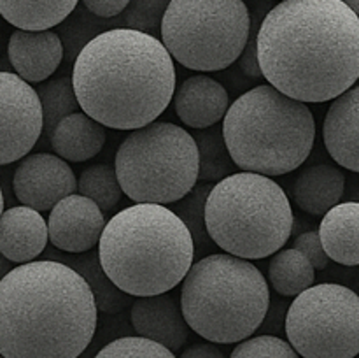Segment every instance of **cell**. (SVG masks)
I'll list each match as a JSON object with an SVG mask.
<instances>
[{"instance_id": "6da1fadb", "label": "cell", "mask_w": 359, "mask_h": 358, "mask_svg": "<svg viewBox=\"0 0 359 358\" xmlns=\"http://www.w3.org/2000/svg\"><path fill=\"white\" fill-rule=\"evenodd\" d=\"M256 41L263 77L305 104L335 100L359 79V16L344 0H283Z\"/></svg>"}, {"instance_id": "7a4b0ae2", "label": "cell", "mask_w": 359, "mask_h": 358, "mask_svg": "<svg viewBox=\"0 0 359 358\" xmlns=\"http://www.w3.org/2000/svg\"><path fill=\"white\" fill-rule=\"evenodd\" d=\"M97 323L93 291L65 263L34 260L0 281L4 358H77L93 340Z\"/></svg>"}, {"instance_id": "3957f363", "label": "cell", "mask_w": 359, "mask_h": 358, "mask_svg": "<svg viewBox=\"0 0 359 358\" xmlns=\"http://www.w3.org/2000/svg\"><path fill=\"white\" fill-rule=\"evenodd\" d=\"M72 81L81 109L114 130L156 121L177 86L174 58L161 39L126 27L91 39L74 60Z\"/></svg>"}, {"instance_id": "277c9868", "label": "cell", "mask_w": 359, "mask_h": 358, "mask_svg": "<svg viewBox=\"0 0 359 358\" xmlns=\"http://www.w3.org/2000/svg\"><path fill=\"white\" fill-rule=\"evenodd\" d=\"M195 249L191 232L170 207L133 204L107 221L98 255L116 286L132 297H149L184 281Z\"/></svg>"}, {"instance_id": "5b68a950", "label": "cell", "mask_w": 359, "mask_h": 358, "mask_svg": "<svg viewBox=\"0 0 359 358\" xmlns=\"http://www.w3.org/2000/svg\"><path fill=\"white\" fill-rule=\"evenodd\" d=\"M223 135L238 168L272 178L297 171L311 157L316 121L305 102L262 84L230 105Z\"/></svg>"}, {"instance_id": "8992f818", "label": "cell", "mask_w": 359, "mask_h": 358, "mask_svg": "<svg viewBox=\"0 0 359 358\" xmlns=\"http://www.w3.org/2000/svg\"><path fill=\"white\" fill-rule=\"evenodd\" d=\"M269 283L251 260L214 253L193 263L182 281L181 307L189 329L209 343L238 344L266 319Z\"/></svg>"}, {"instance_id": "52a82bcc", "label": "cell", "mask_w": 359, "mask_h": 358, "mask_svg": "<svg viewBox=\"0 0 359 358\" xmlns=\"http://www.w3.org/2000/svg\"><path fill=\"white\" fill-rule=\"evenodd\" d=\"M207 232L228 255L262 260L287 242L294 225L286 192L269 175L235 172L210 190L205 204Z\"/></svg>"}, {"instance_id": "ba28073f", "label": "cell", "mask_w": 359, "mask_h": 358, "mask_svg": "<svg viewBox=\"0 0 359 358\" xmlns=\"http://www.w3.org/2000/svg\"><path fill=\"white\" fill-rule=\"evenodd\" d=\"M123 193L135 204H175L198 181L200 157L188 130L153 121L132 130L116 153Z\"/></svg>"}, {"instance_id": "9c48e42d", "label": "cell", "mask_w": 359, "mask_h": 358, "mask_svg": "<svg viewBox=\"0 0 359 358\" xmlns=\"http://www.w3.org/2000/svg\"><path fill=\"white\" fill-rule=\"evenodd\" d=\"M251 28L244 0H172L160 37L182 67L216 72L241 58Z\"/></svg>"}, {"instance_id": "30bf717a", "label": "cell", "mask_w": 359, "mask_h": 358, "mask_svg": "<svg viewBox=\"0 0 359 358\" xmlns=\"http://www.w3.org/2000/svg\"><path fill=\"white\" fill-rule=\"evenodd\" d=\"M287 340L304 358L359 354V295L337 283L311 286L286 312Z\"/></svg>"}, {"instance_id": "8fae6325", "label": "cell", "mask_w": 359, "mask_h": 358, "mask_svg": "<svg viewBox=\"0 0 359 358\" xmlns=\"http://www.w3.org/2000/svg\"><path fill=\"white\" fill-rule=\"evenodd\" d=\"M44 133L41 98L16 72L0 70V165L23 160Z\"/></svg>"}, {"instance_id": "7c38bea8", "label": "cell", "mask_w": 359, "mask_h": 358, "mask_svg": "<svg viewBox=\"0 0 359 358\" xmlns=\"http://www.w3.org/2000/svg\"><path fill=\"white\" fill-rule=\"evenodd\" d=\"M13 190L23 206L44 213L77 192V179L69 161L58 154L35 153L27 154L16 167Z\"/></svg>"}, {"instance_id": "4fadbf2b", "label": "cell", "mask_w": 359, "mask_h": 358, "mask_svg": "<svg viewBox=\"0 0 359 358\" xmlns=\"http://www.w3.org/2000/svg\"><path fill=\"white\" fill-rule=\"evenodd\" d=\"M104 211L81 193L65 197L49 211V242L63 253H86L100 244L105 230Z\"/></svg>"}, {"instance_id": "5bb4252c", "label": "cell", "mask_w": 359, "mask_h": 358, "mask_svg": "<svg viewBox=\"0 0 359 358\" xmlns=\"http://www.w3.org/2000/svg\"><path fill=\"white\" fill-rule=\"evenodd\" d=\"M7 56L14 72L30 84H41L56 72L65 46L55 30H16L11 34Z\"/></svg>"}, {"instance_id": "9a60e30c", "label": "cell", "mask_w": 359, "mask_h": 358, "mask_svg": "<svg viewBox=\"0 0 359 358\" xmlns=\"http://www.w3.org/2000/svg\"><path fill=\"white\" fill-rule=\"evenodd\" d=\"M130 319L137 336L154 340L172 353L184 346L191 330L182 307L168 293L137 297L132 304Z\"/></svg>"}, {"instance_id": "2e32d148", "label": "cell", "mask_w": 359, "mask_h": 358, "mask_svg": "<svg viewBox=\"0 0 359 358\" xmlns=\"http://www.w3.org/2000/svg\"><path fill=\"white\" fill-rule=\"evenodd\" d=\"M172 102L177 118L195 130L217 125L230 109V95L226 88L205 74L186 77L179 86H175Z\"/></svg>"}, {"instance_id": "e0dca14e", "label": "cell", "mask_w": 359, "mask_h": 358, "mask_svg": "<svg viewBox=\"0 0 359 358\" xmlns=\"http://www.w3.org/2000/svg\"><path fill=\"white\" fill-rule=\"evenodd\" d=\"M48 221L28 206L9 207L0 216V253L13 263H28L46 251Z\"/></svg>"}, {"instance_id": "ac0fdd59", "label": "cell", "mask_w": 359, "mask_h": 358, "mask_svg": "<svg viewBox=\"0 0 359 358\" xmlns=\"http://www.w3.org/2000/svg\"><path fill=\"white\" fill-rule=\"evenodd\" d=\"M323 137L330 157L359 174V84L332 102L325 116Z\"/></svg>"}, {"instance_id": "d6986e66", "label": "cell", "mask_w": 359, "mask_h": 358, "mask_svg": "<svg viewBox=\"0 0 359 358\" xmlns=\"http://www.w3.org/2000/svg\"><path fill=\"white\" fill-rule=\"evenodd\" d=\"M346 192V175L330 164H314L305 167L291 186L293 200L304 213L325 216L340 204Z\"/></svg>"}, {"instance_id": "ffe728a7", "label": "cell", "mask_w": 359, "mask_h": 358, "mask_svg": "<svg viewBox=\"0 0 359 358\" xmlns=\"http://www.w3.org/2000/svg\"><path fill=\"white\" fill-rule=\"evenodd\" d=\"M105 139V126L84 111L63 118L49 135L53 151L67 161L91 160L100 153Z\"/></svg>"}, {"instance_id": "44dd1931", "label": "cell", "mask_w": 359, "mask_h": 358, "mask_svg": "<svg viewBox=\"0 0 359 358\" xmlns=\"http://www.w3.org/2000/svg\"><path fill=\"white\" fill-rule=\"evenodd\" d=\"M318 232L333 262L359 265V202L337 204L323 216Z\"/></svg>"}, {"instance_id": "7402d4cb", "label": "cell", "mask_w": 359, "mask_h": 358, "mask_svg": "<svg viewBox=\"0 0 359 358\" xmlns=\"http://www.w3.org/2000/svg\"><path fill=\"white\" fill-rule=\"evenodd\" d=\"M48 260H56V262L65 263L70 269L76 270L79 276H83V279L86 281L88 286L93 291L95 302H97V307L100 312L118 314V312L125 311L128 305L133 304L132 295L125 293L121 288L116 286L111 277L107 276L100 262L98 251H86L72 255V253H63L55 249L53 253H49Z\"/></svg>"}, {"instance_id": "603a6c76", "label": "cell", "mask_w": 359, "mask_h": 358, "mask_svg": "<svg viewBox=\"0 0 359 358\" xmlns=\"http://www.w3.org/2000/svg\"><path fill=\"white\" fill-rule=\"evenodd\" d=\"M77 6L79 0H0V16L20 30H51Z\"/></svg>"}, {"instance_id": "cb8c5ba5", "label": "cell", "mask_w": 359, "mask_h": 358, "mask_svg": "<svg viewBox=\"0 0 359 358\" xmlns=\"http://www.w3.org/2000/svg\"><path fill=\"white\" fill-rule=\"evenodd\" d=\"M269 279L273 290L283 297H298L314 286L316 269L298 249H280L269 265Z\"/></svg>"}, {"instance_id": "d4e9b609", "label": "cell", "mask_w": 359, "mask_h": 358, "mask_svg": "<svg viewBox=\"0 0 359 358\" xmlns=\"http://www.w3.org/2000/svg\"><path fill=\"white\" fill-rule=\"evenodd\" d=\"M193 137L198 146L200 157L198 181L217 183L237 172L238 167L231 158L221 126L214 125L210 128L198 130Z\"/></svg>"}, {"instance_id": "484cf974", "label": "cell", "mask_w": 359, "mask_h": 358, "mask_svg": "<svg viewBox=\"0 0 359 358\" xmlns=\"http://www.w3.org/2000/svg\"><path fill=\"white\" fill-rule=\"evenodd\" d=\"M37 95L41 98L42 116H44V133L51 135L60 121L67 116L74 114L81 109L77 100L76 88H74L72 77L60 76L55 79L44 81L39 84Z\"/></svg>"}, {"instance_id": "4316f807", "label": "cell", "mask_w": 359, "mask_h": 358, "mask_svg": "<svg viewBox=\"0 0 359 358\" xmlns=\"http://www.w3.org/2000/svg\"><path fill=\"white\" fill-rule=\"evenodd\" d=\"M116 25H121V20L112 18V20H104L95 14H91L86 7H76L72 14L67 18L63 23L58 25V35L62 37L63 46L67 49L69 58H77L81 49L88 44L98 34L111 28H118Z\"/></svg>"}, {"instance_id": "83f0119b", "label": "cell", "mask_w": 359, "mask_h": 358, "mask_svg": "<svg viewBox=\"0 0 359 358\" xmlns=\"http://www.w3.org/2000/svg\"><path fill=\"white\" fill-rule=\"evenodd\" d=\"M77 192L93 200L102 211H111L121 200L123 188L116 167L107 164L90 165L77 179Z\"/></svg>"}, {"instance_id": "f1b7e54d", "label": "cell", "mask_w": 359, "mask_h": 358, "mask_svg": "<svg viewBox=\"0 0 359 358\" xmlns=\"http://www.w3.org/2000/svg\"><path fill=\"white\" fill-rule=\"evenodd\" d=\"M212 186V183L196 185L188 195L182 197V199L179 200V202H175L174 207H172V211L184 221L188 230L191 232L196 249L209 248L210 242H212L209 232H207L205 221V204Z\"/></svg>"}, {"instance_id": "f546056e", "label": "cell", "mask_w": 359, "mask_h": 358, "mask_svg": "<svg viewBox=\"0 0 359 358\" xmlns=\"http://www.w3.org/2000/svg\"><path fill=\"white\" fill-rule=\"evenodd\" d=\"M172 0H130L125 13L119 16L121 27L146 32L158 37L161 32V21Z\"/></svg>"}, {"instance_id": "4dcf8cb0", "label": "cell", "mask_w": 359, "mask_h": 358, "mask_svg": "<svg viewBox=\"0 0 359 358\" xmlns=\"http://www.w3.org/2000/svg\"><path fill=\"white\" fill-rule=\"evenodd\" d=\"M95 358H175V354L154 340L135 336L111 340Z\"/></svg>"}, {"instance_id": "1f68e13d", "label": "cell", "mask_w": 359, "mask_h": 358, "mask_svg": "<svg viewBox=\"0 0 359 358\" xmlns=\"http://www.w3.org/2000/svg\"><path fill=\"white\" fill-rule=\"evenodd\" d=\"M230 358H300L290 340L277 336H256L242 340Z\"/></svg>"}, {"instance_id": "d6a6232c", "label": "cell", "mask_w": 359, "mask_h": 358, "mask_svg": "<svg viewBox=\"0 0 359 358\" xmlns=\"http://www.w3.org/2000/svg\"><path fill=\"white\" fill-rule=\"evenodd\" d=\"M293 248L304 253L311 260L316 270H325L328 267L330 260H332L328 256V253L325 251V246H323L321 237H319V232L316 230H309L298 235L293 242Z\"/></svg>"}, {"instance_id": "836d02e7", "label": "cell", "mask_w": 359, "mask_h": 358, "mask_svg": "<svg viewBox=\"0 0 359 358\" xmlns=\"http://www.w3.org/2000/svg\"><path fill=\"white\" fill-rule=\"evenodd\" d=\"M81 4L95 16L112 20L125 13L130 0H81Z\"/></svg>"}, {"instance_id": "e575fe53", "label": "cell", "mask_w": 359, "mask_h": 358, "mask_svg": "<svg viewBox=\"0 0 359 358\" xmlns=\"http://www.w3.org/2000/svg\"><path fill=\"white\" fill-rule=\"evenodd\" d=\"M238 67H241V70L248 77H258V79L263 77V70L262 67H259L258 60V41H256V35L249 39L244 53H242L241 58H238Z\"/></svg>"}, {"instance_id": "d590c367", "label": "cell", "mask_w": 359, "mask_h": 358, "mask_svg": "<svg viewBox=\"0 0 359 358\" xmlns=\"http://www.w3.org/2000/svg\"><path fill=\"white\" fill-rule=\"evenodd\" d=\"M181 358H226V354L216 343H196L186 347Z\"/></svg>"}, {"instance_id": "8d00e7d4", "label": "cell", "mask_w": 359, "mask_h": 358, "mask_svg": "<svg viewBox=\"0 0 359 358\" xmlns=\"http://www.w3.org/2000/svg\"><path fill=\"white\" fill-rule=\"evenodd\" d=\"M11 263H13V262H9V260H7L6 256H4L2 253H0V281H2L4 277H6L7 274H9L11 270L14 269V267L11 265Z\"/></svg>"}, {"instance_id": "74e56055", "label": "cell", "mask_w": 359, "mask_h": 358, "mask_svg": "<svg viewBox=\"0 0 359 358\" xmlns=\"http://www.w3.org/2000/svg\"><path fill=\"white\" fill-rule=\"evenodd\" d=\"M344 2H346L347 6H349L351 9H353L354 13H356L359 16V0H344Z\"/></svg>"}, {"instance_id": "f35d334b", "label": "cell", "mask_w": 359, "mask_h": 358, "mask_svg": "<svg viewBox=\"0 0 359 358\" xmlns=\"http://www.w3.org/2000/svg\"><path fill=\"white\" fill-rule=\"evenodd\" d=\"M4 213V193H2V188H0V216H2Z\"/></svg>"}, {"instance_id": "ab89813d", "label": "cell", "mask_w": 359, "mask_h": 358, "mask_svg": "<svg viewBox=\"0 0 359 358\" xmlns=\"http://www.w3.org/2000/svg\"><path fill=\"white\" fill-rule=\"evenodd\" d=\"M0 49H2V34H0Z\"/></svg>"}, {"instance_id": "60d3db41", "label": "cell", "mask_w": 359, "mask_h": 358, "mask_svg": "<svg viewBox=\"0 0 359 358\" xmlns=\"http://www.w3.org/2000/svg\"><path fill=\"white\" fill-rule=\"evenodd\" d=\"M0 358H4V357H2V354H0Z\"/></svg>"}]
</instances>
